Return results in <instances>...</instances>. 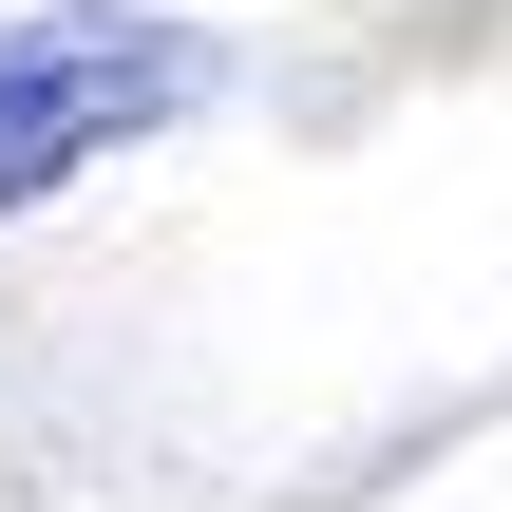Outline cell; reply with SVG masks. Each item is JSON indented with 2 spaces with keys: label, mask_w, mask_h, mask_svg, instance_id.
I'll return each instance as SVG.
<instances>
[{
  "label": "cell",
  "mask_w": 512,
  "mask_h": 512,
  "mask_svg": "<svg viewBox=\"0 0 512 512\" xmlns=\"http://www.w3.org/2000/svg\"><path fill=\"white\" fill-rule=\"evenodd\" d=\"M209 95V38H171V19H133V0H38V19H0V209H38L57 171H95V152H133V133H171Z\"/></svg>",
  "instance_id": "cell-1"
}]
</instances>
